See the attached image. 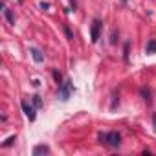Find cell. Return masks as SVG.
Masks as SVG:
<instances>
[{"label":"cell","instance_id":"6da1fadb","mask_svg":"<svg viewBox=\"0 0 156 156\" xmlns=\"http://www.w3.org/2000/svg\"><path fill=\"white\" fill-rule=\"evenodd\" d=\"M99 141L108 147H119L121 145V134L119 132H101Z\"/></svg>","mask_w":156,"mask_h":156},{"label":"cell","instance_id":"7a4b0ae2","mask_svg":"<svg viewBox=\"0 0 156 156\" xmlns=\"http://www.w3.org/2000/svg\"><path fill=\"white\" fill-rule=\"evenodd\" d=\"M72 92H73V83H72L70 79H64V81L59 85V99H61V101H68L70 96H72Z\"/></svg>","mask_w":156,"mask_h":156},{"label":"cell","instance_id":"3957f363","mask_svg":"<svg viewBox=\"0 0 156 156\" xmlns=\"http://www.w3.org/2000/svg\"><path fill=\"white\" fill-rule=\"evenodd\" d=\"M101 28H103V22H101L99 19H94L92 24H90V41H92V42H98V41H99Z\"/></svg>","mask_w":156,"mask_h":156},{"label":"cell","instance_id":"277c9868","mask_svg":"<svg viewBox=\"0 0 156 156\" xmlns=\"http://www.w3.org/2000/svg\"><path fill=\"white\" fill-rule=\"evenodd\" d=\"M20 107H22V110H24V114H26V118H28L30 121H33V119L37 118V114H35V107H33V105H30L28 101H20Z\"/></svg>","mask_w":156,"mask_h":156},{"label":"cell","instance_id":"5b68a950","mask_svg":"<svg viewBox=\"0 0 156 156\" xmlns=\"http://www.w3.org/2000/svg\"><path fill=\"white\" fill-rule=\"evenodd\" d=\"M31 154H33V156H39V154H50V147H46V145H37V147L33 149Z\"/></svg>","mask_w":156,"mask_h":156},{"label":"cell","instance_id":"8992f818","mask_svg":"<svg viewBox=\"0 0 156 156\" xmlns=\"http://www.w3.org/2000/svg\"><path fill=\"white\" fill-rule=\"evenodd\" d=\"M31 57H33V61H35V62H42V61H44L42 51H41V50H37V48H31Z\"/></svg>","mask_w":156,"mask_h":156},{"label":"cell","instance_id":"52a82bcc","mask_svg":"<svg viewBox=\"0 0 156 156\" xmlns=\"http://www.w3.org/2000/svg\"><path fill=\"white\" fill-rule=\"evenodd\" d=\"M2 13H4V17L8 19V22H9V24H15V19H13V15H11V11H9L6 6H2Z\"/></svg>","mask_w":156,"mask_h":156},{"label":"cell","instance_id":"ba28073f","mask_svg":"<svg viewBox=\"0 0 156 156\" xmlns=\"http://www.w3.org/2000/svg\"><path fill=\"white\" fill-rule=\"evenodd\" d=\"M145 51H147L149 55H152V53L156 51V41H149V44L145 46Z\"/></svg>","mask_w":156,"mask_h":156},{"label":"cell","instance_id":"9c48e42d","mask_svg":"<svg viewBox=\"0 0 156 156\" xmlns=\"http://www.w3.org/2000/svg\"><path fill=\"white\" fill-rule=\"evenodd\" d=\"M141 96H143V101H147V103L152 101V99H151V90H149V88H141Z\"/></svg>","mask_w":156,"mask_h":156},{"label":"cell","instance_id":"30bf717a","mask_svg":"<svg viewBox=\"0 0 156 156\" xmlns=\"http://www.w3.org/2000/svg\"><path fill=\"white\" fill-rule=\"evenodd\" d=\"M13 141H15V136H9V138H8V140H6V141L2 143V147H9V145H11Z\"/></svg>","mask_w":156,"mask_h":156},{"label":"cell","instance_id":"8fae6325","mask_svg":"<svg viewBox=\"0 0 156 156\" xmlns=\"http://www.w3.org/2000/svg\"><path fill=\"white\" fill-rule=\"evenodd\" d=\"M53 79L57 81V85H61V73H59L57 70H53Z\"/></svg>","mask_w":156,"mask_h":156},{"label":"cell","instance_id":"7c38bea8","mask_svg":"<svg viewBox=\"0 0 156 156\" xmlns=\"http://www.w3.org/2000/svg\"><path fill=\"white\" fill-rule=\"evenodd\" d=\"M33 105H35V107H41V105H42V101H41L39 96H33Z\"/></svg>","mask_w":156,"mask_h":156},{"label":"cell","instance_id":"4fadbf2b","mask_svg":"<svg viewBox=\"0 0 156 156\" xmlns=\"http://www.w3.org/2000/svg\"><path fill=\"white\" fill-rule=\"evenodd\" d=\"M64 31H66V35H68V39H73V35H72V31L68 30V26H64Z\"/></svg>","mask_w":156,"mask_h":156},{"label":"cell","instance_id":"5bb4252c","mask_svg":"<svg viewBox=\"0 0 156 156\" xmlns=\"http://www.w3.org/2000/svg\"><path fill=\"white\" fill-rule=\"evenodd\" d=\"M41 8H42V9H48V8H50V4H48V2H41Z\"/></svg>","mask_w":156,"mask_h":156},{"label":"cell","instance_id":"9a60e30c","mask_svg":"<svg viewBox=\"0 0 156 156\" xmlns=\"http://www.w3.org/2000/svg\"><path fill=\"white\" fill-rule=\"evenodd\" d=\"M152 125H154V132H156V112L152 114Z\"/></svg>","mask_w":156,"mask_h":156},{"label":"cell","instance_id":"2e32d148","mask_svg":"<svg viewBox=\"0 0 156 156\" xmlns=\"http://www.w3.org/2000/svg\"><path fill=\"white\" fill-rule=\"evenodd\" d=\"M2 2H6V0H2Z\"/></svg>","mask_w":156,"mask_h":156}]
</instances>
